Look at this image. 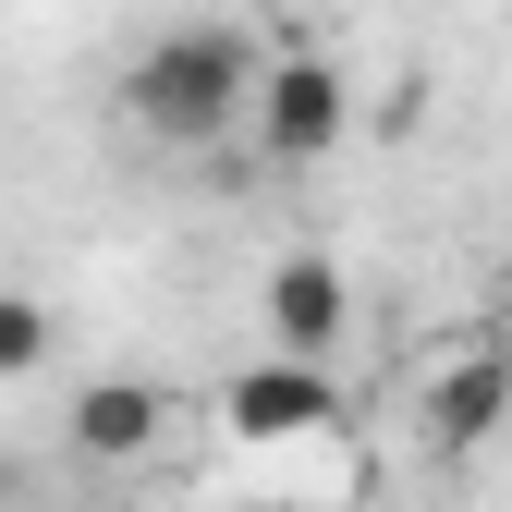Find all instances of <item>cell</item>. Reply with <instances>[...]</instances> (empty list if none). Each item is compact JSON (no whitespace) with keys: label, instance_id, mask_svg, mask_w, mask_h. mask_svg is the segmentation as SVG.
I'll return each mask as SVG.
<instances>
[{"label":"cell","instance_id":"cell-6","mask_svg":"<svg viewBox=\"0 0 512 512\" xmlns=\"http://www.w3.org/2000/svg\"><path fill=\"white\" fill-rule=\"evenodd\" d=\"M415 427H427L439 464H476L488 439L512 427V354H452V366L427 378V415H415Z\"/></svg>","mask_w":512,"mask_h":512},{"label":"cell","instance_id":"cell-4","mask_svg":"<svg viewBox=\"0 0 512 512\" xmlns=\"http://www.w3.org/2000/svg\"><path fill=\"white\" fill-rule=\"evenodd\" d=\"M256 317H269V354H293V366L342 354V342H354V281H342V256H317V244L269 256V281H256Z\"/></svg>","mask_w":512,"mask_h":512},{"label":"cell","instance_id":"cell-1","mask_svg":"<svg viewBox=\"0 0 512 512\" xmlns=\"http://www.w3.org/2000/svg\"><path fill=\"white\" fill-rule=\"evenodd\" d=\"M256 86H269L256 25H159L135 61H122V110H135L147 147H220V135H244Z\"/></svg>","mask_w":512,"mask_h":512},{"label":"cell","instance_id":"cell-9","mask_svg":"<svg viewBox=\"0 0 512 512\" xmlns=\"http://www.w3.org/2000/svg\"><path fill=\"white\" fill-rule=\"evenodd\" d=\"M232 512H281V500H232Z\"/></svg>","mask_w":512,"mask_h":512},{"label":"cell","instance_id":"cell-2","mask_svg":"<svg viewBox=\"0 0 512 512\" xmlns=\"http://www.w3.org/2000/svg\"><path fill=\"white\" fill-rule=\"evenodd\" d=\"M342 135H354L342 61L330 49H269V86H256V110H244V159L256 171H317Z\"/></svg>","mask_w":512,"mask_h":512},{"label":"cell","instance_id":"cell-5","mask_svg":"<svg viewBox=\"0 0 512 512\" xmlns=\"http://www.w3.org/2000/svg\"><path fill=\"white\" fill-rule=\"evenodd\" d=\"M159 439H171V391H159V378H86V391H74V415H61V452H74V464H98V476L147 464Z\"/></svg>","mask_w":512,"mask_h":512},{"label":"cell","instance_id":"cell-3","mask_svg":"<svg viewBox=\"0 0 512 512\" xmlns=\"http://www.w3.org/2000/svg\"><path fill=\"white\" fill-rule=\"evenodd\" d=\"M220 427L244 439V452H293V439H330V427H342V391H330V366L256 354L232 391H220Z\"/></svg>","mask_w":512,"mask_h":512},{"label":"cell","instance_id":"cell-7","mask_svg":"<svg viewBox=\"0 0 512 512\" xmlns=\"http://www.w3.org/2000/svg\"><path fill=\"white\" fill-rule=\"evenodd\" d=\"M49 354H61V317L37 293H0V378H37Z\"/></svg>","mask_w":512,"mask_h":512},{"label":"cell","instance_id":"cell-8","mask_svg":"<svg viewBox=\"0 0 512 512\" xmlns=\"http://www.w3.org/2000/svg\"><path fill=\"white\" fill-rule=\"evenodd\" d=\"M13 500H25V476H13V452H0V512H13Z\"/></svg>","mask_w":512,"mask_h":512}]
</instances>
